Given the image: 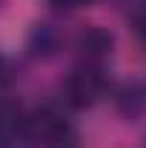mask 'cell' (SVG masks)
<instances>
[{
	"label": "cell",
	"mask_w": 146,
	"mask_h": 148,
	"mask_svg": "<svg viewBox=\"0 0 146 148\" xmlns=\"http://www.w3.org/2000/svg\"><path fill=\"white\" fill-rule=\"evenodd\" d=\"M26 111L17 100L3 97L0 94V143L12 145L15 140H23V128H26Z\"/></svg>",
	"instance_id": "277c9868"
},
{
	"label": "cell",
	"mask_w": 146,
	"mask_h": 148,
	"mask_svg": "<svg viewBox=\"0 0 146 148\" xmlns=\"http://www.w3.org/2000/svg\"><path fill=\"white\" fill-rule=\"evenodd\" d=\"M77 57L80 63H89V66H103L112 54V34L100 26H89L77 34Z\"/></svg>",
	"instance_id": "3957f363"
},
{
	"label": "cell",
	"mask_w": 146,
	"mask_h": 148,
	"mask_svg": "<svg viewBox=\"0 0 146 148\" xmlns=\"http://www.w3.org/2000/svg\"><path fill=\"white\" fill-rule=\"evenodd\" d=\"M0 148H12V145H3V143H0Z\"/></svg>",
	"instance_id": "ba28073f"
},
{
	"label": "cell",
	"mask_w": 146,
	"mask_h": 148,
	"mask_svg": "<svg viewBox=\"0 0 146 148\" xmlns=\"http://www.w3.org/2000/svg\"><path fill=\"white\" fill-rule=\"evenodd\" d=\"M26 148H77V131L57 108H37L26 117Z\"/></svg>",
	"instance_id": "6da1fadb"
},
{
	"label": "cell",
	"mask_w": 146,
	"mask_h": 148,
	"mask_svg": "<svg viewBox=\"0 0 146 148\" xmlns=\"http://www.w3.org/2000/svg\"><path fill=\"white\" fill-rule=\"evenodd\" d=\"M55 9H63V12H74V9H83V6H89L92 0H49Z\"/></svg>",
	"instance_id": "52a82bcc"
},
{
	"label": "cell",
	"mask_w": 146,
	"mask_h": 148,
	"mask_svg": "<svg viewBox=\"0 0 146 148\" xmlns=\"http://www.w3.org/2000/svg\"><path fill=\"white\" fill-rule=\"evenodd\" d=\"M106 91V74L103 66H89V63H77L66 83H63V97L72 108H92Z\"/></svg>",
	"instance_id": "7a4b0ae2"
},
{
	"label": "cell",
	"mask_w": 146,
	"mask_h": 148,
	"mask_svg": "<svg viewBox=\"0 0 146 148\" xmlns=\"http://www.w3.org/2000/svg\"><path fill=\"white\" fill-rule=\"evenodd\" d=\"M15 80V71H12V63L6 60V57L0 54V88H6L9 83Z\"/></svg>",
	"instance_id": "8992f818"
},
{
	"label": "cell",
	"mask_w": 146,
	"mask_h": 148,
	"mask_svg": "<svg viewBox=\"0 0 146 148\" xmlns=\"http://www.w3.org/2000/svg\"><path fill=\"white\" fill-rule=\"evenodd\" d=\"M57 46H60V34H57L52 26H37L35 34H32V54H52Z\"/></svg>",
	"instance_id": "5b68a950"
}]
</instances>
